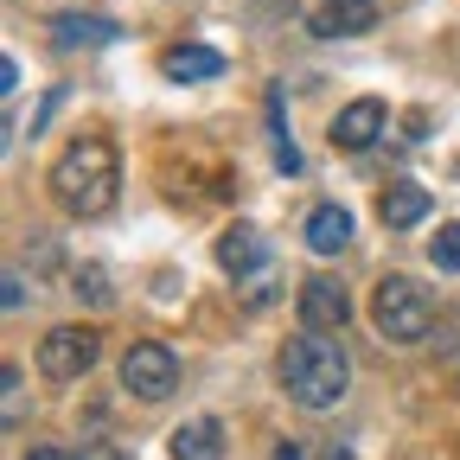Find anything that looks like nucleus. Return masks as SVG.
<instances>
[{"mask_svg":"<svg viewBox=\"0 0 460 460\" xmlns=\"http://www.w3.org/2000/svg\"><path fill=\"white\" fill-rule=\"evenodd\" d=\"M301 237H307L314 256H339L345 243H352V211H345V205H314Z\"/></svg>","mask_w":460,"mask_h":460,"instance_id":"10","label":"nucleus"},{"mask_svg":"<svg viewBox=\"0 0 460 460\" xmlns=\"http://www.w3.org/2000/svg\"><path fill=\"white\" fill-rule=\"evenodd\" d=\"M96 326H51L45 339H39V371L51 377V384H71V377H84L90 365H96Z\"/></svg>","mask_w":460,"mask_h":460,"instance_id":"4","label":"nucleus"},{"mask_svg":"<svg viewBox=\"0 0 460 460\" xmlns=\"http://www.w3.org/2000/svg\"><path fill=\"white\" fill-rule=\"evenodd\" d=\"M160 71L172 84H211V77H224V51H211V45H166Z\"/></svg>","mask_w":460,"mask_h":460,"instance_id":"8","label":"nucleus"},{"mask_svg":"<svg viewBox=\"0 0 460 460\" xmlns=\"http://www.w3.org/2000/svg\"><path fill=\"white\" fill-rule=\"evenodd\" d=\"M345 320H352V295L332 275H307L301 281V326L307 332H339Z\"/></svg>","mask_w":460,"mask_h":460,"instance_id":"6","label":"nucleus"},{"mask_svg":"<svg viewBox=\"0 0 460 460\" xmlns=\"http://www.w3.org/2000/svg\"><path fill=\"white\" fill-rule=\"evenodd\" d=\"M26 460H71V454H65V447H32Z\"/></svg>","mask_w":460,"mask_h":460,"instance_id":"19","label":"nucleus"},{"mask_svg":"<svg viewBox=\"0 0 460 460\" xmlns=\"http://www.w3.org/2000/svg\"><path fill=\"white\" fill-rule=\"evenodd\" d=\"M377 217H384L390 230H410V224H422V217H429V192H422V186H410V180H396V186L377 199Z\"/></svg>","mask_w":460,"mask_h":460,"instance_id":"14","label":"nucleus"},{"mask_svg":"<svg viewBox=\"0 0 460 460\" xmlns=\"http://www.w3.org/2000/svg\"><path fill=\"white\" fill-rule=\"evenodd\" d=\"M262 262H269V243L256 237L250 224H237V230H224V237H217V269H224V275L243 281V275H256Z\"/></svg>","mask_w":460,"mask_h":460,"instance_id":"11","label":"nucleus"},{"mask_svg":"<svg viewBox=\"0 0 460 460\" xmlns=\"http://www.w3.org/2000/svg\"><path fill=\"white\" fill-rule=\"evenodd\" d=\"M109 39H115V20H96V13H58V20H51V45H58V51L109 45Z\"/></svg>","mask_w":460,"mask_h":460,"instance_id":"12","label":"nucleus"},{"mask_svg":"<svg viewBox=\"0 0 460 460\" xmlns=\"http://www.w3.org/2000/svg\"><path fill=\"white\" fill-rule=\"evenodd\" d=\"M26 307V281L20 275H7V314H20Z\"/></svg>","mask_w":460,"mask_h":460,"instance_id":"17","label":"nucleus"},{"mask_svg":"<svg viewBox=\"0 0 460 460\" xmlns=\"http://www.w3.org/2000/svg\"><path fill=\"white\" fill-rule=\"evenodd\" d=\"M275 460H307V454H301L295 441H281V454H275Z\"/></svg>","mask_w":460,"mask_h":460,"instance_id":"20","label":"nucleus"},{"mask_svg":"<svg viewBox=\"0 0 460 460\" xmlns=\"http://www.w3.org/2000/svg\"><path fill=\"white\" fill-rule=\"evenodd\" d=\"M71 295H77V301H90V307H109V275H102L96 262H90V269H77V275H71Z\"/></svg>","mask_w":460,"mask_h":460,"instance_id":"15","label":"nucleus"},{"mask_svg":"<svg viewBox=\"0 0 460 460\" xmlns=\"http://www.w3.org/2000/svg\"><path fill=\"white\" fill-rule=\"evenodd\" d=\"M122 384H128L135 396L160 402V396L180 390V358H172L160 339H141V345H128V358H122Z\"/></svg>","mask_w":460,"mask_h":460,"instance_id":"5","label":"nucleus"},{"mask_svg":"<svg viewBox=\"0 0 460 460\" xmlns=\"http://www.w3.org/2000/svg\"><path fill=\"white\" fill-rule=\"evenodd\" d=\"M377 26V7L371 0H320V13H314V32L320 39H358Z\"/></svg>","mask_w":460,"mask_h":460,"instance_id":"9","label":"nucleus"},{"mask_svg":"<svg viewBox=\"0 0 460 460\" xmlns=\"http://www.w3.org/2000/svg\"><path fill=\"white\" fill-rule=\"evenodd\" d=\"M172 460H224V429L211 416L172 429Z\"/></svg>","mask_w":460,"mask_h":460,"instance_id":"13","label":"nucleus"},{"mask_svg":"<svg viewBox=\"0 0 460 460\" xmlns=\"http://www.w3.org/2000/svg\"><path fill=\"white\" fill-rule=\"evenodd\" d=\"M429 262L447 269V275H460V224H441V237L429 243Z\"/></svg>","mask_w":460,"mask_h":460,"instance_id":"16","label":"nucleus"},{"mask_svg":"<svg viewBox=\"0 0 460 460\" xmlns=\"http://www.w3.org/2000/svg\"><path fill=\"white\" fill-rule=\"evenodd\" d=\"M352 384V358H345V345L326 339V332H307L281 352V390L301 402V410H332Z\"/></svg>","mask_w":460,"mask_h":460,"instance_id":"2","label":"nucleus"},{"mask_svg":"<svg viewBox=\"0 0 460 460\" xmlns=\"http://www.w3.org/2000/svg\"><path fill=\"white\" fill-rule=\"evenodd\" d=\"M377 135H384V102H377V96L345 102V109H339V122H332V147H345V154H365Z\"/></svg>","mask_w":460,"mask_h":460,"instance_id":"7","label":"nucleus"},{"mask_svg":"<svg viewBox=\"0 0 460 460\" xmlns=\"http://www.w3.org/2000/svg\"><path fill=\"white\" fill-rule=\"evenodd\" d=\"M115 186H122V160H115V141L102 135H77L51 160V199L71 217H102L115 205Z\"/></svg>","mask_w":460,"mask_h":460,"instance_id":"1","label":"nucleus"},{"mask_svg":"<svg viewBox=\"0 0 460 460\" xmlns=\"http://www.w3.org/2000/svg\"><path fill=\"white\" fill-rule=\"evenodd\" d=\"M371 320L390 345H422L435 332V301H429V288H416L410 275H384L377 281V295H371Z\"/></svg>","mask_w":460,"mask_h":460,"instance_id":"3","label":"nucleus"},{"mask_svg":"<svg viewBox=\"0 0 460 460\" xmlns=\"http://www.w3.org/2000/svg\"><path fill=\"white\" fill-rule=\"evenodd\" d=\"M77 460H128V454H122V447H109V441H96V447H84Z\"/></svg>","mask_w":460,"mask_h":460,"instance_id":"18","label":"nucleus"}]
</instances>
